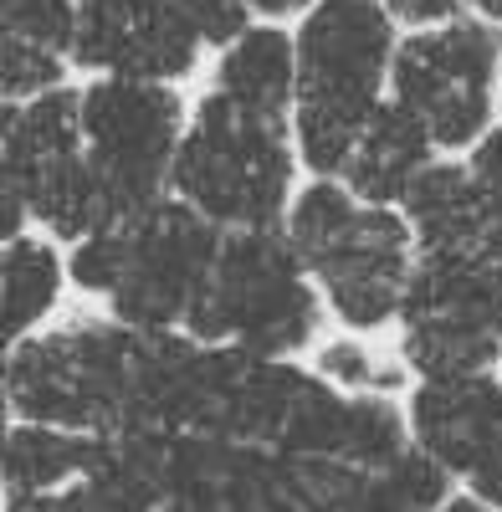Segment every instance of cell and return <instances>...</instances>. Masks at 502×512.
Segmentation results:
<instances>
[{
	"mask_svg": "<svg viewBox=\"0 0 502 512\" xmlns=\"http://www.w3.org/2000/svg\"><path fill=\"white\" fill-rule=\"evenodd\" d=\"M395 67L385 0H318L298 31V144L318 175L344 169Z\"/></svg>",
	"mask_w": 502,
	"mask_h": 512,
	"instance_id": "1",
	"label": "cell"
},
{
	"mask_svg": "<svg viewBox=\"0 0 502 512\" xmlns=\"http://www.w3.org/2000/svg\"><path fill=\"white\" fill-rule=\"evenodd\" d=\"M308 262L292 246V236H277V226H241L221 241V262L195 297L185 328L200 344H231L282 359L303 349L318 328V297L303 282Z\"/></svg>",
	"mask_w": 502,
	"mask_h": 512,
	"instance_id": "2",
	"label": "cell"
},
{
	"mask_svg": "<svg viewBox=\"0 0 502 512\" xmlns=\"http://www.w3.org/2000/svg\"><path fill=\"white\" fill-rule=\"evenodd\" d=\"M170 185L216 226H277L292 185L282 123L246 113L216 88L195 108V128L180 139Z\"/></svg>",
	"mask_w": 502,
	"mask_h": 512,
	"instance_id": "3",
	"label": "cell"
},
{
	"mask_svg": "<svg viewBox=\"0 0 502 512\" xmlns=\"http://www.w3.org/2000/svg\"><path fill=\"white\" fill-rule=\"evenodd\" d=\"M139 359V328L129 323H72L31 338L6 364V395L21 415L77 431H123L129 384Z\"/></svg>",
	"mask_w": 502,
	"mask_h": 512,
	"instance_id": "4",
	"label": "cell"
},
{
	"mask_svg": "<svg viewBox=\"0 0 502 512\" xmlns=\"http://www.w3.org/2000/svg\"><path fill=\"white\" fill-rule=\"evenodd\" d=\"M180 93L144 77H103L82 93L88 159L103 180L113 226L144 216L175 175L180 154Z\"/></svg>",
	"mask_w": 502,
	"mask_h": 512,
	"instance_id": "5",
	"label": "cell"
},
{
	"mask_svg": "<svg viewBox=\"0 0 502 512\" xmlns=\"http://www.w3.org/2000/svg\"><path fill=\"white\" fill-rule=\"evenodd\" d=\"M123 231H129V256L118 287L108 292L113 318L139 333H170L190 318L195 297L211 282L226 236L190 200H154L144 216L123 221Z\"/></svg>",
	"mask_w": 502,
	"mask_h": 512,
	"instance_id": "6",
	"label": "cell"
},
{
	"mask_svg": "<svg viewBox=\"0 0 502 512\" xmlns=\"http://www.w3.org/2000/svg\"><path fill=\"white\" fill-rule=\"evenodd\" d=\"M502 62V31L487 21H446L441 31L410 36L395 52V98L431 128L436 149H467L482 139L492 77Z\"/></svg>",
	"mask_w": 502,
	"mask_h": 512,
	"instance_id": "7",
	"label": "cell"
},
{
	"mask_svg": "<svg viewBox=\"0 0 502 512\" xmlns=\"http://www.w3.org/2000/svg\"><path fill=\"white\" fill-rule=\"evenodd\" d=\"M308 272H318L344 323L380 328L400 313L410 282V221L385 205H359V216L313 256Z\"/></svg>",
	"mask_w": 502,
	"mask_h": 512,
	"instance_id": "8",
	"label": "cell"
},
{
	"mask_svg": "<svg viewBox=\"0 0 502 512\" xmlns=\"http://www.w3.org/2000/svg\"><path fill=\"white\" fill-rule=\"evenodd\" d=\"M200 36L185 21L180 0H144L134 11H77L72 57L108 77L164 82L195 67Z\"/></svg>",
	"mask_w": 502,
	"mask_h": 512,
	"instance_id": "9",
	"label": "cell"
},
{
	"mask_svg": "<svg viewBox=\"0 0 502 512\" xmlns=\"http://www.w3.org/2000/svg\"><path fill=\"white\" fill-rule=\"evenodd\" d=\"M415 436L441 466L472 472L477 456L502 436V384L487 374L426 379L415 395Z\"/></svg>",
	"mask_w": 502,
	"mask_h": 512,
	"instance_id": "10",
	"label": "cell"
},
{
	"mask_svg": "<svg viewBox=\"0 0 502 512\" xmlns=\"http://www.w3.org/2000/svg\"><path fill=\"white\" fill-rule=\"evenodd\" d=\"M431 128L415 118L400 98L380 103L369 118V128L359 134L349 164H344V180L359 200L369 205H390V200H405V190L415 185V175L431 164Z\"/></svg>",
	"mask_w": 502,
	"mask_h": 512,
	"instance_id": "11",
	"label": "cell"
},
{
	"mask_svg": "<svg viewBox=\"0 0 502 512\" xmlns=\"http://www.w3.org/2000/svg\"><path fill=\"white\" fill-rule=\"evenodd\" d=\"M405 221L421 236V256H482L487 205L477 175L462 164H426L405 190Z\"/></svg>",
	"mask_w": 502,
	"mask_h": 512,
	"instance_id": "12",
	"label": "cell"
},
{
	"mask_svg": "<svg viewBox=\"0 0 502 512\" xmlns=\"http://www.w3.org/2000/svg\"><path fill=\"white\" fill-rule=\"evenodd\" d=\"M221 93L236 98L246 113L282 123L287 103L298 98V47L267 26L236 36L231 52L221 57Z\"/></svg>",
	"mask_w": 502,
	"mask_h": 512,
	"instance_id": "13",
	"label": "cell"
},
{
	"mask_svg": "<svg viewBox=\"0 0 502 512\" xmlns=\"http://www.w3.org/2000/svg\"><path fill=\"white\" fill-rule=\"evenodd\" d=\"M88 149V134H82V93L52 88L41 98L11 103L6 113V164L11 169H31L62 154Z\"/></svg>",
	"mask_w": 502,
	"mask_h": 512,
	"instance_id": "14",
	"label": "cell"
},
{
	"mask_svg": "<svg viewBox=\"0 0 502 512\" xmlns=\"http://www.w3.org/2000/svg\"><path fill=\"white\" fill-rule=\"evenodd\" d=\"M502 349V328L477 318H410L405 323V359L426 379L482 374V364Z\"/></svg>",
	"mask_w": 502,
	"mask_h": 512,
	"instance_id": "15",
	"label": "cell"
},
{
	"mask_svg": "<svg viewBox=\"0 0 502 512\" xmlns=\"http://www.w3.org/2000/svg\"><path fill=\"white\" fill-rule=\"evenodd\" d=\"M88 451H93V441L62 436V431H52V425H41V420L36 425H16V431L6 436V482H11V497L52 492L72 472L82 477Z\"/></svg>",
	"mask_w": 502,
	"mask_h": 512,
	"instance_id": "16",
	"label": "cell"
},
{
	"mask_svg": "<svg viewBox=\"0 0 502 512\" xmlns=\"http://www.w3.org/2000/svg\"><path fill=\"white\" fill-rule=\"evenodd\" d=\"M57 287H62V262L52 256V246L16 236L6 246V333L16 338L47 318L57 303Z\"/></svg>",
	"mask_w": 502,
	"mask_h": 512,
	"instance_id": "17",
	"label": "cell"
},
{
	"mask_svg": "<svg viewBox=\"0 0 502 512\" xmlns=\"http://www.w3.org/2000/svg\"><path fill=\"white\" fill-rule=\"evenodd\" d=\"M405 456V431H400V415L390 400H374L359 395L344 410V431H339V461L364 466V472H385L390 461Z\"/></svg>",
	"mask_w": 502,
	"mask_h": 512,
	"instance_id": "18",
	"label": "cell"
},
{
	"mask_svg": "<svg viewBox=\"0 0 502 512\" xmlns=\"http://www.w3.org/2000/svg\"><path fill=\"white\" fill-rule=\"evenodd\" d=\"M359 216V205L339 190V185H308L303 195H298V205H292V221H287V236H292V246L303 251V262H313V256L339 236L349 221Z\"/></svg>",
	"mask_w": 502,
	"mask_h": 512,
	"instance_id": "19",
	"label": "cell"
},
{
	"mask_svg": "<svg viewBox=\"0 0 502 512\" xmlns=\"http://www.w3.org/2000/svg\"><path fill=\"white\" fill-rule=\"evenodd\" d=\"M6 36L36 41V47H52V52H72L77 0H6Z\"/></svg>",
	"mask_w": 502,
	"mask_h": 512,
	"instance_id": "20",
	"label": "cell"
},
{
	"mask_svg": "<svg viewBox=\"0 0 502 512\" xmlns=\"http://www.w3.org/2000/svg\"><path fill=\"white\" fill-rule=\"evenodd\" d=\"M123 256H129V231L123 226L82 236L77 251H72V282L88 287V292H113L118 277H123Z\"/></svg>",
	"mask_w": 502,
	"mask_h": 512,
	"instance_id": "21",
	"label": "cell"
},
{
	"mask_svg": "<svg viewBox=\"0 0 502 512\" xmlns=\"http://www.w3.org/2000/svg\"><path fill=\"white\" fill-rule=\"evenodd\" d=\"M57 77H62V52L36 47V41H21V36H6V93H11V103L52 93Z\"/></svg>",
	"mask_w": 502,
	"mask_h": 512,
	"instance_id": "22",
	"label": "cell"
},
{
	"mask_svg": "<svg viewBox=\"0 0 502 512\" xmlns=\"http://www.w3.org/2000/svg\"><path fill=\"white\" fill-rule=\"evenodd\" d=\"M385 482L410 512H436L446 497V466L431 451H405L400 461L385 466Z\"/></svg>",
	"mask_w": 502,
	"mask_h": 512,
	"instance_id": "23",
	"label": "cell"
},
{
	"mask_svg": "<svg viewBox=\"0 0 502 512\" xmlns=\"http://www.w3.org/2000/svg\"><path fill=\"white\" fill-rule=\"evenodd\" d=\"M180 11L200 41L231 47L236 36H246V0H180Z\"/></svg>",
	"mask_w": 502,
	"mask_h": 512,
	"instance_id": "24",
	"label": "cell"
},
{
	"mask_svg": "<svg viewBox=\"0 0 502 512\" xmlns=\"http://www.w3.org/2000/svg\"><path fill=\"white\" fill-rule=\"evenodd\" d=\"M318 369L328 379H339V384H354V390H385V384L400 379L395 369H374V359L364 349H354V344H328L323 359H318Z\"/></svg>",
	"mask_w": 502,
	"mask_h": 512,
	"instance_id": "25",
	"label": "cell"
},
{
	"mask_svg": "<svg viewBox=\"0 0 502 512\" xmlns=\"http://www.w3.org/2000/svg\"><path fill=\"white\" fill-rule=\"evenodd\" d=\"M11 512H113L88 482L72 492H31V497H11Z\"/></svg>",
	"mask_w": 502,
	"mask_h": 512,
	"instance_id": "26",
	"label": "cell"
},
{
	"mask_svg": "<svg viewBox=\"0 0 502 512\" xmlns=\"http://www.w3.org/2000/svg\"><path fill=\"white\" fill-rule=\"evenodd\" d=\"M467 169L477 175L482 195H502V128L477 144V154H472V164H467Z\"/></svg>",
	"mask_w": 502,
	"mask_h": 512,
	"instance_id": "27",
	"label": "cell"
},
{
	"mask_svg": "<svg viewBox=\"0 0 502 512\" xmlns=\"http://www.w3.org/2000/svg\"><path fill=\"white\" fill-rule=\"evenodd\" d=\"M467 477H472V487H477V497H482V502L502 507V436L477 456V466H472Z\"/></svg>",
	"mask_w": 502,
	"mask_h": 512,
	"instance_id": "28",
	"label": "cell"
},
{
	"mask_svg": "<svg viewBox=\"0 0 502 512\" xmlns=\"http://www.w3.org/2000/svg\"><path fill=\"white\" fill-rule=\"evenodd\" d=\"M385 6L400 21H451L462 0H385Z\"/></svg>",
	"mask_w": 502,
	"mask_h": 512,
	"instance_id": "29",
	"label": "cell"
},
{
	"mask_svg": "<svg viewBox=\"0 0 502 512\" xmlns=\"http://www.w3.org/2000/svg\"><path fill=\"white\" fill-rule=\"evenodd\" d=\"M251 11H267V16H287V11H303L308 0H246Z\"/></svg>",
	"mask_w": 502,
	"mask_h": 512,
	"instance_id": "30",
	"label": "cell"
},
{
	"mask_svg": "<svg viewBox=\"0 0 502 512\" xmlns=\"http://www.w3.org/2000/svg\"><path fill=\"white\" fill-rule=\"evenodd\" d=\"M159 512H216V507H205V502H190V497H164Z\"/></svg>",
	"mask_w": 502,
	"mask_h": 512,
	"instance_id": "31",
	"label": "cell"
},
{
	"mask_svg": "<svg viewBox=\"0 0 502 512\" xmlns=\"http://www.w3.org/2000/svg\"><path fill=\"white\" fill-rule=\"evenodd\" d=\"M472 6H477L487 21H497V26H502V0H472Z\"/></svg>",
	"mask_w": 502,
	"mask_h": 512,
	"instance_id": "32",
	"label": "cell"
},
{
	"mask_svg": "<svg viewBox=\"0 0 502 512\" xmlns=\"http://www.w3.org/2000/svg\"><path fill=\"white\" fill-rule=\"evenodd\" d=\"M492 287H497V313H502V256L492 262Z\"/></svg>",
	"mask_w": 502,
	"mask_h": 512,
	"instance_id": "33",
	"label": "cell"
},
{
	"mask_svg": "<svg viewBox=\"0 0 502 512\" xmlns=\"http://www.w3.org/2000/svg\"><path fill=\"white\" fill-rule=\"evenodd\" d=\"M441 512H482L477 502H451V507H441Z\"/></svg>",
	"mask_w": 502,
	"mask_h": 512,
	"instance_id": "34",
	"label": "cell"
}]
</instances>
